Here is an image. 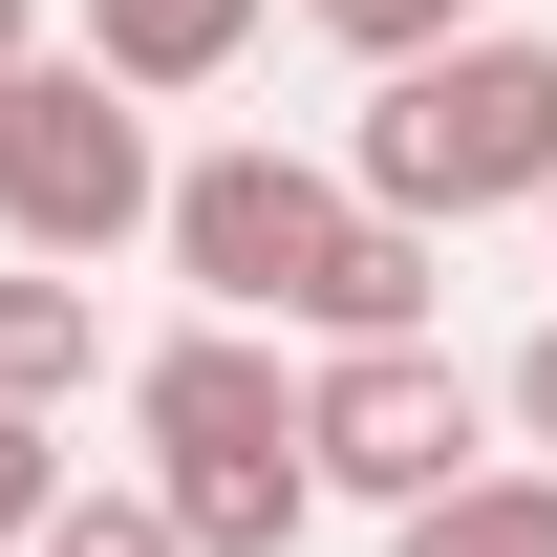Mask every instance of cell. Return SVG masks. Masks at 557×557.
<instances>
[{"label":"cell","mask_w":557,"mask_h":557,"mask_svg":"<svg viewBox=\"0 0 557 557\" xmlns=\"http://www.w3.org/2000/svg\"><path fill=\"white\" fill-rule=\"evenodd\" d=\"M129 450L150 493L194 515V557H300L322 536V450H300V364L258 344V322H172V344L129 364Z\"/></svg>","instance_id":"cell-1"},{"label":"cell","mask_w":557,"mask_h":557,"mask_svg":"<svg viewBox=\"0 0 557 557\" xmlns=\"http://www.w3.org/2000/svg\"><path fill=\"white\" fill-rule=\"evenodd\" d=\"M65 386H108V300H86V258H22L0 278V408H65Z\"/></svg>","instance_id":"cell-8"},{"label":"cell","mask_w":557,"mask_h":557,"mask_svg":"<svg viewBox=\"0 0 557 557\" xmlns=\"http://www.w3.org/2000/svg\"><path fill=\"white\" fill-rule=\"evenodd\" d=\"M0 65H44V0H0Z\"/></svg>","instance_id":"cell-14"},{"label":"cell","mask_w":557,"mask_h":557,"mask_svg":"<svg viewBox=\"0 0 557 557\" xmlns=\"http://www.w3.org/2000/svg\"><path fill=\"white\" fill-rule=\"evenodd\" d=\"M386 557H557V450L536 472H450L429 515H386Z\"/></svg>","instance_id":"cell-9"},{"label":"cell","mask_w":557,"mask_h":557,"mask_svg":"<svg viewBox=\"0 0 557 557\" xmlns=\"http://www.w3.org/2000/svg\"><path fill=\"white\" fill-rule=\"evenodd\" d=\"M344 172L386 214H557V44H515V22H472V44H429V65H364V129Z\"/></svg>","instance_id":"cell-2"},{"label":"cell","mask_w":557,"mask_h":557,"mask_svg":"<svg viewBox=\"0 0 557 557\" xmlns=\"http://www.w3.org/2000/svg\"><path fill=\"white\" fill-rule=\"evenodd\" d=\"M493 0H322V44H344V65H429V44H472Z\"/></svg>","instance_id":"cell-11"},{"label":"cell","mask_w":557,"mask_h":557,"mask_svg":"<svg viewBox=\"0 0 557 557\" xmlns=\"http://www.w3.org/2000/svg\"><path fill=\"white\" fill-rule=\"evenodd\" d=\"M108 86H150V108H194V86H236V44H258V0H86L65 22Z\"/></svg>","instance_id":"cell-7"},{"label":"cell","mask_w":557,"mask_h":557,"mask_svg":"<svg viewBox=\"0 0 557 557\" xmlns=\"http://www.w3.org/2000/svg\"><path fill=\"white\" fill-rule=\"evenodd\" d=\"M493 386L450 364V322H408V344H322L300 364V450H322V493H364V515H429L450 472H493Z\"/></svg>","instance_id":"cell-4"},{"label":"cell","mask_w":557,"mask_h":557,"mask_svg":"<svg viewBox=\"0 0 557 557\" xmlns=\"http://www.w3.org/2000/svg\"><path fill=\"white\" fill-rule=\"evenodd\" d=\"M493 408H515V450H557V322H536L515 364H493Z\"/></svg>","instance_id":"cell-13"},{"label":"cell","mask_w":557,"mask_h":557,"mask_svg":"<svg viewBox=\"0 0 557 557\" xmlns=\"http://www.w3.org/2000/svg\"><path fill=\"white\" fill-rule=\"evenodd\" d=\"M344 214H364V172H322V150H194L150 236H172V278L214 322H300L322 258H344Z\"/></svg>","instance_id":"cell-5"},{"label":"cell","mask_w":557,"mask_h":557,"mask_svg":"<svg viewBox=\"0 0 557 557\" xmlns=\"http://www.w3.org/2000/svg\"><path fill=\"white\" fill-rule=\"evenodd\" d=\"M408 322H450V214H344V258H322V300H300V344H408Z\"/></svg>","instance_id":"cell-6"},{"label":"cell","mask_w":557,"mask_h":557,"mask_svg":"<svg viewBox=\"0 0 557 557\" xmlns=\"http://www.w3.org/2000/svg\"><path fill=\"white\" fill-rule=\"evenodd\" d=\"M44 557H194V515H172V493H65V515H44Z\"/></svg>","instance_id":"cell-10"},{"label":"cell","mask_w":557,"mask_h":557,"mask_svg":"<svg viewBox=\"0 0 557 557\" xmlns=\"http://www.w3.org/2000/svg\"><path fill=\"white\" fill-rule=\"evenodd\" d=\"M65 493H86V472L44 450V408H0V557H44V515H65Z\"/></svg>","instance_id":"cell-12"},{"label":"cell","mask_w":557,"mask_h":557,"mask_svg":"<svg viewBox=\"0 0 557 557\" xmlns=\"http://www.w3.org/2000/svg\"><path fill=\"white\" fill-rule=\"evenodd\" d=\"M172 214V150H150V86H108L86 44L0 65V236L22 258H129Z\"/></svg>","instance_id":"cell-3"}]
</instances>
